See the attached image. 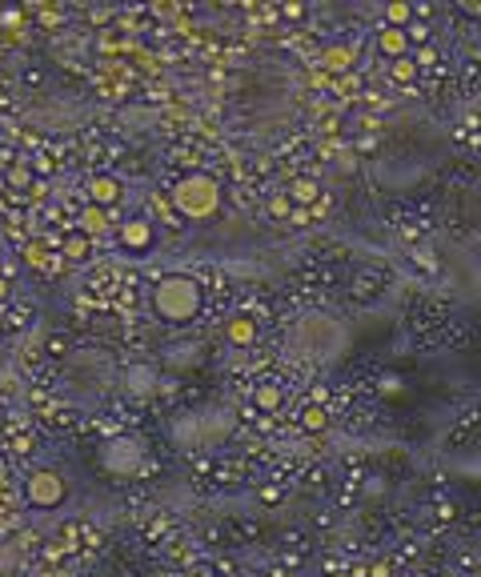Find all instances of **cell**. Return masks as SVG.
<instances>
[{
  "instance_id": "cell-22",
  "label": "cell",
  "mask_w": 481,
  "mask_h": 577,
  "mask_svg": "<svg viewBox=\"0 0 481 577\" xmlns=\"http://www.w3.org/2000/svg\"><path fill=\"white\" fill-rule=\"evenodd\" d=\"M8 180L13 185H29V169H8Z\"/></svg>"
},
{
  "instance_id": "cell-8",
  "label": "cell",
  "mask_w": 481,
  "mask_h": 577,
  "mask_svg": "<svg viewBox=\"0 0 481 577\" xmlns=\"http://www.w3.org/2000/svg\"><path fill=\"white\" fill-rule=\"evenodd\" d=\"M417 16L413 4H405V0H389L385 4V20H389V29H409V20Z\"/></svg>"
},
{
  "instance_id": "cell-2",
  "label": "cell",
  "mask_w": 481,
  "mask_h": 577,
  "mask_svg": "<svg viewBox=\"0 0 481 577\" xmlns=\"http://www.w3.org/2000/svg\"><path fill=\"white\" fill-rule=\"evenodd\" d=\"M173 205L181 208L189 221H205V217H213L217 205H221V189H217V180L192 173V176H185V180H176Z\"/></svg>"
},
{
  "instance_id": "cell-14",
  "label": "cell",
  "mask_w": 481,
  "mask_h": 577,
  "mask_svg": "<svg viewBox=\"0 0 481 577\" xmlns=\"http://www.w3.org/2000/svg\"><path fill=\"white\" fill-rule=\"evenodd\" d=\"M277 405H281V389H277V385H257V409L269 413V409H277Z\"/></svg>"
},
{
  "instance_id": "cell-15",
  "label": "cell",
  "mask_w": 481,
  "mask_h": 577,
  "mask_svg": "<svg viewBox=\"0 0 481 577\" xmlns=\"http://www.w3.org/2000/svg\"><path fill=\"white\" fill-rule=\"evenodd\" d=\"M80 224H84L89 233H100V229H105V208H100V205H89L84 213H80Z\"/></svg>"
},
{
  "instance_id": "cell-24",
  "label": "cell",
  "mask_w": 481,
  "mask_h": 577,
  "mask_svg": "<svg viewBox=\"0 0 481 577\" xmlns=\"http://www.w3.org/2000/svg\"><path fill=\"white\" fill-rule=\"evenodd\" d=\"M0 297H4V281H0Z\"/></svg>"
},
{
  "instance_id": "cell-16",
  "label": "cell",
  "mask_w": 481,
  "mask_h": 577,
  "mask_svg": "<svg viewBox=\"0 0 481 577\" xmlns=\"http://www.w3.org/2000/svg\"><path fill=\"white\" fill-rule=\"evenodd\" d=\"M325 425H329V417L321 413V409H305V413H301V429H309V433H321V429H325Z\"/></svg>"
},
{
  "instance_id": "cell-1",
  "label": "cell",
  "mask_w": 481,
  "mask_h": 577,
  "mask_svg": "<svg viewBox=\"0 0 481 577\" xmlns=\"http://www.w3.org/2000/svg\"><path fill=\"white\" fill-rule=\"evenodd\" d=\"M153 305H157V313L165 321H173V325H185L201 313V288L197 281L189 277H165L157 288H153Z\"/></svg>"
},
{
  "instance_id": "cell-11",
  "label": "cell",
  "mask_w": 481,
  "mask_h": 577,
  "mask_svg": "<svg viewBox=\"0 0 481 577\" xmlns=\"http://www.w3.org/2000/svg\"><path fill=\"white\" fill-rule=\"evenodd\" d=\"M153 385H157V373H153L148 365L128 369V389H132V393H153Z\"/></svg>"
},
{
  "instance_id": "cell-13",
  "label": "cell",
  "mask_w": 481,
  "mask_h": 577,
  "mask_svg": "<svg viewBox=\"0 0 481 577\" xmlns=\"http://www.w3.org/2000/svg\"><path fill=\"white\" fill-rule=\"evenodd\" d=\"M197 345H173V349H169V365H197V361H201V357H197Z\"/></svg>"
},
{
  "instance_id": "cell-5",
  "label": "cell",
  "mask_w": 481,
  "mask_h": 577,
  "mask_svg": "<svg viewBox=\"0 0 481 577\" xmlns=\"http://www.w3.org/2000/svg\"><path fill=\"white\" fill-rule=\"evenodd\" d=\"M121 245L132 249V253L148 249V245H153V221H148V217H128V221L121 224Z\"/></svg>"
},
{
  "instance_id": "cell-17",
  "label": "cell",
  "mask_w": 481,
  "mask_h": 577,
  "mask_svg": "<svg viewBox=\"0 0 481 577\" xmlns=\"http://www.w3.org/2000/svg\"><path fill=\"white\" fill-rule=\"evenodd\" d=\"M389 72H393V80H413L417 77V61L413 56H401V61H393Z\"/></svg>"
},
{
  "instance_id": "cell-23",
  "label": "cell",
  "mask_w": 481,
  "mask_h": 577,
  "mask_svg": "<svg viewBox=\"0 0 481 577\" xmlns=\"http://www.w3.org/2000/svg\"><path fill=\"white\" fill-rule=\"evenodd\" d=\"M437 61V52H433V48H421V52H417V68H421V64H433Z\"/></svg>"
},
{
  "instance_id": "cell-7",
  "label": "cell",
  "mask_w": 481,
  "mask_h": 577,
  "mask_svg": "<svg viewBox=\"0 0 481 577\" xmlns=\"http://www.w3.org/2000/svg\"><path fill=\"white\" fill-rule=\"evenodd\" d=\"M89 192H93V205H116L121 201V180L116 176H96L93 185H89Z\"/></svg>"
},
{
  "instance_id": "cell-9",
  "label": "cell",
  "mask_w": 481,
  "mask_h": 577,
  "mask_svg": "<svg viewBox=\"0 0 481 577\" xmlns=\"http://www.w3.org/2000/svg\"><path fill=\"white\" fill-rule=\"evenodd\" d=\"M317 180H313V176H297V180H293V185H289V201H293V205H309V201H317Z\"/></svg>"
},
{
  "instance_id": "cell-20",
  "label": "cell",
  "mask_w": 481,
  "mask_h": 577,
  "mask_svg": "<svg viewBox=\"0 0 481 577\" xmlns=\"http://www.w3.org/2000/svg\"><path fill=\"white\" fill-rule=\"evenodd\" d=\"M409 40H421V45H425V40H429V29H425V24H409Z\"/></svg>"
},
{
  "instance_id": "cell-10",
  "label": "cell",
  "mask_w": 481,
  "mask_h": 577,
  "mask_svg": "<svg viewBox=\"0 0 481 577\" xmlns=\"http://www.w3.org/2000/svg\"><path fill=\"white\" fill-rule=\"evenodd\" d=\"M257 337V321L253 317H233L229 321V341L233 345H253Z\"/></svg>"
},
{
  "instance_id": "cell-4",
  "label": "cell",
  "mask_w": 481,
  "mask_h": 577,
  "mask_svg": "<svg viewBox=\"0 0 481 577\" xmlns=\"http://www.w3.org/2000/svg\"><path fill=\"white\" fill-rule=\"evenodd\" d=\"M105 465H109L112 473H132L141 465V449L132 445V441H109L105 445Z\"/></svg>"
},
{
  "instance_id": "cell-12",
  "label": "cell",
  "mask_w": 481,
  "mask_h": 577,
  "mask_svg": "<svg viewBox=\"0 0 481 577\" xmlns=\"http://www.w3.org/2000/svg\"><path fill=\"white\" fill-rule=\"evenodd\" d=\"M349 64H353V48H349V45L325 48V68H333V72H345Z\"/></svg>"
},
{
  "instance_id": "cell-18",
  "label": "cell",
  "mask_w": 481,
  "mask_h": 577,
  "mask_svg": "<svg viewBox=\"0 0 481 577\" xmlns=\"http://www.w3.org/2000/svg\"><path fill=\"white\" fill-rule=\"evenodd\" d=\"M64 256H72V261H80V256H89V240L80 237V233H72V237L64 240Z\"/></svg>"
},
{
  "instance_id": "cell-3",
  "label": "cell",
  "mask_w": 481,
  "mask_h": 577,
  "mask_svg": "<svg viewBox=\"0 0 481 577\" xmlns=\"http://www.w3.org/2000/svg\"><path fill=\"white\" fill-rule=\"evenodd\" d=\"M29 501L40 505V509H52L64 501V477L56 469H36L29 477Z\"/></svg>"
},
{
  "instance_id": "cell-6",
  "label": "cell",
  "mask_w": 481,
  "mask_h": 577,
  "mask_svg": "<svg viewBox=\"0 0 481 577\" xmlns=\"http://www.w3.org/2000/svg\"><path fill=\"white\" fill-rule=\"evenodd\" d=\"M377 48H381L389 61H401L405 48H409V32H405V29H389V24H385V29L377 32Z\"/></svg>"
},
{
  "instance_id": "cell-21",
  "label": "cell",
  "mask_w": 481,
  "mask_h": 577,
  "mask_svg": "<svg viewBox=\"0 0 481 577\" xmlns=\"http://www.w3.org/2000/svg\"><path fill=\"white\" fill-rule=\"evenodd\" d=\"M289 208H293V201H289V192H285V197H277V201H273V217H285Z\"/></svg>"
},
{
  "instance_id": "cell-19",
  "label": "cell",
  "mask_w": 481,
  "mask_h": 577,
  "mask_svg": "<svg viewBox=\"0 0 481 577\" xmlns=\"http://www.w3.org/2000/svg\"><path fill=\"white\" fill-rule=\"evenodd\" d=\"M381 393H385V397H397V393H405V381L389 373V377H381Z\"/></svg>"
}]
</instances>
